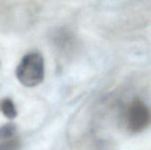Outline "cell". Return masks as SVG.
Listing matches in <instances>:
<instances>
[{"mask_svg": "<svg viewBox=\"0 0 151 150\" xmlns=\"http://www.w3.org/2000/svg\"><path fill=\"white\" fill-rule=\"evenodd\" d=\"M96 150H116V149H113L112 147H109V146L105 145V146H102V147L98 148Z\"/></svg>", "mask_w": 151, "mask_h": 150, "instance_id": "8992f818", "label": "cell"}, {"mask_svg": "<svg viewBox=\"0 0 151 150\" xmlns=\"http://www.w3.org/2000/svg\"><path fill=\"white\" fill-rule=\"evenodd\" d=\"M127 128L134 133L146 130L150 124V111L141 99L135 98L128 106L127 112Z\"/></svg>", "mask_w": 151, "mask_h": 150, "instance_id": "7a4b0ae2", "label": "cell"}, {"mask_svg": "<svg viewBox=\"0 0 151 150\" xmlns=\"http://www.w3.org/2000/svg\"><path fill=\"white\" fill-rule=\"evenodd\" d=\"M0 111L9 119H13L17 117L18 112L16 106L12 99L6 97L0 101Z\"/></svg>", "mask_w": 151, "mask_h": 150, "instance_id": "3957f363", "label": "cell"}, {"mask_svg": "<svg viewBox=\"0 0 151 150\" xmlns=\"http://www.w3.org/2000/svg\"><path fill=\"white\" fill-rule=\"evenodd\" d=\"M0 150H21V141L19 138L14 136L10 139L1 140Z\"/></svg>", "mask_w": 151, "mask_h": 150, "instance_id": "277c9868", "label": "cell"}, {"mask_svg": "<svg viewBox=\"0 0 151 150\" xmlns=\"http://www.w3.org/2000/svg\"><path fill=\"white\" fill-rule=\"evenodd\" d=\"M17 132L16 126L13 123H7L0 126V140H6L15 136Z\"/></svg>", "mask_w": 151, "mask_h": 150, "instance_id": "5b68a950", "label": "cell"}, {"mask_svg": "<svg viewBox=\"0 0 151 150\" xmlns=\"http://www.w3.org/2000/svg\"><path fill=\"white\" fill-rule=\"evenodd\" d=\"M16 78L26 88H35L44 79V60L39 52L25 55L16 68Z\"/></svg>", "mask_w": 151, "mask_h": 150, "instance_id": "6da1fadb", "label": "cell"}]
</instances>
